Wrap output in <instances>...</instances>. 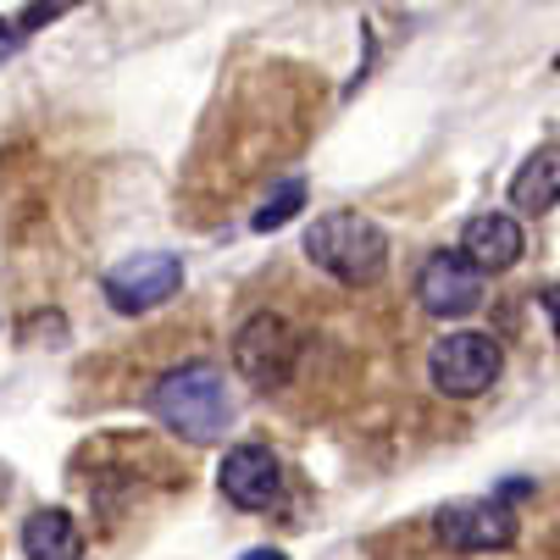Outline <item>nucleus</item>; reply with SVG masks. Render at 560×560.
<instances>
[{"label":"nucleus","instance_id":"obj_9","mask_svg":"<svg viewBox=\"0 0 560 560\" xmlns=\"http://www.w3.org/2000/svg\"><path fill=\"white\" fill-rule=\"evenodd\" d=\"M522 222L505 217V211H483V217H471L466 233H460V256L477 267V272H511L522 261Z\"/></svg>","mask_w":560,"mask_h":560},{"label":"nucleus","instance_id":"obj_2","mask_svg":"<svg viewBox=\"0 0 560 560\" xmlns=\"http://www.w3.org/2000/svg\"><path fill=\"white\" fill-rule=\"evenodd\" d=\"M305 256L328 278H339L350 289H366L388 272V233L366 211H328V217L311 222Z\"/></svg>","mask_w":560,"mask_h":560},{"label":"nucleus","instance_id":"obj_11","mask_svg":"<svg viewBox=\"0 0 560 560\" xmlns=\"http://www.w3.org/2000/svg\"><path fill=\"white\" fill-rule=\"evenodd\" d=\"M560 200V144H544V150H533L527 162H522V173L511 178V206L516 211H549Z\"/></svg>","mask_w":560,"mask_h":560},{"label":"nucleus","instance_id":"obj_4","mask_svg":"<svg viewBox=\"0 0 560 560\" xmlns=\"http://www.w3.org/2000/svg\"><path fill=\"white\" fill-rule=\"evenodd\" d=\"M428 377H433L439 394L471 399V394L494 388V377H500V345H494L489 334H450V339L433 345Z\"/></svg>","mask_w":560,"mask_h":560},{"label":"nucleus","instance_id":"obj_8","mask_svg":"<svg viewBox=\"0 0 560 560\" xmlns=\"http://www.w3.org/2000/svg\"><path fill=\"white\" fill-rule=\"evenodd\" d=\"M417 300L433 316H466L483 300V272H477L460 250H439V256H428V267L417 278Z\"/></svg>","mask_w":560,"mask_h":560},{"label":"nucleus","instance_id":"obj_5","mask_svg":"<svg viewBox=\"0 0 560 560\" xmlns=\"http://www.w3.org/2000/svg\"><path fill=\"white\" fill-rule=\"evenodd\" d=\"M439 544L460 549V555H483V549H505L516 544V511L494 494V500H450L433 516Z\"/></svg>","mask_w":560,"mask_h":560},{"label":"nucleus","instance_id":"obj_10","mask_svg":"<svg viewBox=\"0 0 560 560\" xmlns=\"http://www.w3.org/2000/svg\"><path fill=\"white\" fill-rule=\"evenodd\" d=\"M23 555L28 560H84V527H78L72 511H61V505L34 511L23 522Z\"/></svg>","mask_w":560,"mask_h":560},{"label":"nucleus","instance_id":"obj_16","mask_svg":"<svg viewBox=\"0 0 560 560\" xmlns=\"http://www.w3.org/2000/svg\"><path fill=\"white\" fill-rule=\"evenodd\" d=\"M245 560H283V549H250Z\"/></svg>","mask_w":560,"mask_h":560},{"label":"nucleus","instance_id":"obj_14","mask_svg":"<svg viewBox=\"0 0 560 560\" xmlns=\"http://www.w3.org/2000/svg\"><path fill=\"white\" fill-rule=\"evenodd\" d=\"M56 18V7H28L23 12V28H39V23H50Z\"/></svg>","mask_w":560,"mask_h":560},{"label":"nucleus","instance_id":"obj_6","mask_svg":"<svg viewBox=\"0 0 560 560\" xmlns=\"http://www.w3.org/2000/svg\"><path fill=\"white\" fill-rule=\"evenodd\" d=\"M184 283V261L167 256V250H144V256H128L122 267L106 272V300L117 311H150V305H162L173 300Z\"/></svg>","mask_w":560,"mask_h":560},{"label":"nucleus","instance_id":"obj_13","mask_svg":"<svg viewBox=\"0 0 560 560\" xmlns=\"http://www.w3.org/2000/svg\"><path fill=\"white\" fill-rule=\"evenodd\" d=\"M12 50H18V28H12L7 18H0V61H7Z\"/></svg>","mask_w":560,"mask_h":560},{"label":"nucleus","instance_id":"obj_1","mask_svg":"<svg viewBox=\"0 0 560 560\" xmlns=\"http://www.w3.org/2000/svg\"><path fill=\"white\" fill-rule=\"evenodd\" d=\"M144 406L162 417V428L195 439V444H211L222 439L228 417H233V399H228V383L211 361H189V366H173L155 377V388L144 394Z\"/></svg>","mask_w":560,"mask_h":560},{"label":"nucleus","instance_id":"obj_3","mask_svg":"<svg viewBox=\"0 0 560 560\" xmlns=\"http://www.w3.org/2000/svg\"><path fill=\"white\" fill-rule=\"evenodd\" d=\"M233 366L256 388H283L300 366V339L278 311H256L245 328L233 334Z\"/></svg>","mask_w":560,"mask_h":560},{"label":"nucleus","instance_id":"obj_7","mask_svg":"<svg viewBox=\"0 0 560 560\" xmlns=\"http://www.w3.org/2000/svg\"><path fill=\"white\" fill-rule=\"evenodd\" d=\"M217 489L228 505L238 511H267L278 494H283V466L267 444H233L222 455V471H217Z\"/></svg>","mask_w":560,"mask_h":560},{"label":"nucleus","instance_id":"obj_12","mask_svg":"<svg viewBox=\"0 0 560 560\" xmlns=\"http://www.w3.org/2000/svg\"><path fill=\"white\" fill-rule=\"evenodd\" d=\"M300 206H305V184H300V178H289V184H278V189L261 200V211H256L250 222H256V233H272V228H283Z\"/></svg>","mask_w":560,"mask_h":560},{"label":"nucleus","instance_id":"obj_15","mask_svg":"<svg viewBox=\"0 0 560 560\" xmlns=\"http://www.w3.org/2000/svg\"><path fill=\"white\" fill-rule=\"evenodd\" d=\"M544 311H549V323H555V334H560V289L544 294Z\"/></svg>","mask_w":560,"mask_h":560}]
</instances>
